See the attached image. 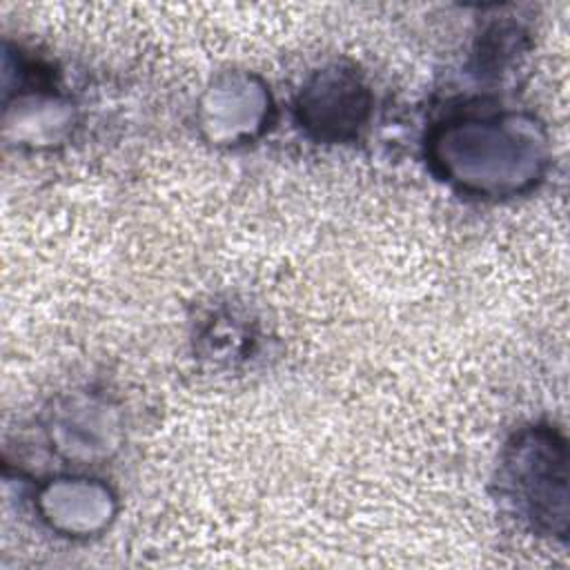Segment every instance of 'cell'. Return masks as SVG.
<instances>
[{"label": "cell", "mask_w": 570, "mask_h": 570, "mask_svg": "<svg viewBox=\"0 0 570 570\" xmlns=\"http://www.w3.org/2000/svg\"><path fill=\"white\" fill-rule=\"evenodd\" d=\"M566 441L546 425L521 430L508 443L499 490L514 514L541 534L568 532Z\"/></svg>", "instance_id": "1"}, {"label": "cell", "mask_w": 570, "mask_h": 570, "mask_svg": "<svg viewBox=\"0 0 570 570\" xmlns=\"http://www.w3.org/2000/svg\"><path fill=\"white\" fill-rule=\"evenodd\" d=\"M370 91L352 69L318 71L298 98V120L318 140H347L358 134L370 114Z\"/></svg>", "instance_id": "2"}]
</instances>
